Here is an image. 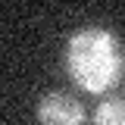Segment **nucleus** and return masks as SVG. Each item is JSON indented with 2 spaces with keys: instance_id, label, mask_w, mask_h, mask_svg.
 Instances as JSON below:
<instances>
[{
  "instance_id": "nucleus-1",
  "label": "nucleus",
  "mask_w": 125,
  "mask_h": 125,
  "mask_svg": "<svg viewBox=\"0 0 125 125\" xmlns=\"http://www.w3.org/2000/svg\"><path fill=\"white\" fill-rule=\"evenodd\" d=\"M66 72L81 91L106 94L122 75L119 38L106 28H97V25L75 31L66 44Z\"/></svg>"
},
{
  "instance_id": "nucleus-3",
  "label": "nucleus",
  "mask_w": 125,
  "mask_h": 125,
  "mask_svg": "<svg viewBox=\"0 0 125 125\" xmlns=\"http://www.w3.org/2000/svg\"><path fill=\"white\" fill-rule=\"evenodd\" d=\"M94 125H125V97L100 100V106L94 109Z\"/></svg>"
},
{
  "instance_id": "nucleus-2",
  "label": "nucleus",
  "mask_w": 125,
  "mask_h": 125,
  "mask_svg": "<svg viewBox=\"0 0 125 125\" xmlns=\"http://www.w3.org/2000/svg\"><path fill=\"white\" fill-rule=\"evenodd\" d=\"M38 122L41 125H84L81 100L66 91H50L38 100Z\"/></svg>"
}]
</instances>
